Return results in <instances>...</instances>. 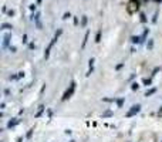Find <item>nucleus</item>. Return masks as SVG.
<instances>
[{"label": "nucleus", "mask_w": 162, "mask_h": 142, "mask_svg": "<svg viewBox=\"0 0 162 142\" xmlns=\"http://www.w3.org/2000/svg\"><path fill=\"white\" fill-rule=\"evenodd\" d=\"M138 111H139V105H137V107H132V110H131V111H130V112H128L127 115H128V117H131V115H134V114H137Z\"/></svg>", "instance_id": "obj_2"}, {"label": "nucleus", "mask_w": 162, "mask_h": 142, "mask_svg": "<svg viewBox=\"0 0 162 142\" xmlns=\"http://www.w3.org/2000/svg\"><path fill=\"white\" fill-rule=\"evenodd\" d=\"M74 88H75V84L73 82V84L70 85V90H67V91H65V94H64V97H63V100H67V98H68V97H70V95L73 94V91H74Z\"/></svg>", "instance_id": "obj_1"}]
</instances>
